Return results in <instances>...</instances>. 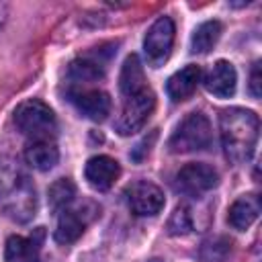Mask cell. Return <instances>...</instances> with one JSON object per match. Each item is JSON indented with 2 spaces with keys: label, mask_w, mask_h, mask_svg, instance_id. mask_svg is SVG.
<instances>
[{
  "label": "cell",
  "mask_w": 262,
  "mask_h": 262,
  "mask_svg": "<svg viewBox=\"0 0 262 262\" xmlns=\"http://www.w3.org/2000/svg\"><path fill=\"white\" fill-rule=\"evenodd\" d=\"M43 227L37 229V235H10L4 246V262H39Z\"/></svg>",
  "instance_id": "7c38bea8"
},
{
  "label": "cell",
  "mask_w": 262,
  "mask_h": 262,
  "mask_svg": "<svg viewBox=\"0 0 262 262\" xmlns=\"http://www.w3.org/2000/svg\"><path fill=\"white\" fill-rule=\"evenodd\" d=\"M86 227V217L80 213V209H63L57 219L55 227V242L57 244H74Z\"/></svg>",
  "instance_id": "e0dca14e"
},
{
  "label": "cell",
  "mask_w": 262,
  "mask_h": 262,
  "mask_svg": "<svg viewBox=\"0 0 262 262\" xmlns=\"http://www.w3.org/2000/svg\"><path fill=\"white\" fill-rule=\"evenodd\" d=\"M250 92L254 98L260 96V63H254L252 76H250Z\"/></svg>",
  "instance_id": "cb8c5ba5"
},
{
  "label": "cell",
  "mask_w": 262,
  "mask_h": 262,
  "mask_svg": "<svg viewBox=\"0 0 262 262\" xmlns=\"http://www.w3.org/2000/svg\"><path fill=\"white\" fill-rule=\"evenodd\" d=\"M235 86H237V74L233 63L219 59L211 66V70L205 76V88L209 94L217 96V98H229L235 94Z\"/></svg>",
  "instance_id": "30bf717a"
},
{
  "label": "cell",
  "mask_w": 262,
  "mask_h": 262,
  "mask_svg": "<svg viewBox=\"0 0 262 262\" xmlns=\"http://www.w3.org/2000/svg\"><path fill=\"white\" fill-rule=\"evenodd\" d=\"M221 31H223V27L219 20H207V23L199 25L190 37V51L192 53H209L217 45Z\"/></svg>",
  "instance_id": "d6986e66"
},
{
  "label": "cell",
  "mask_w": 262,
  "mask_h": 262,
  "mask_svg": "<svg viewBox=\"0 0 262 262\" xmlns=\"http://www.w3.org/2000/svg\"><path fill=\"white\" fill-rule=\"evenodd\" d=\"M217 182H219L217 170L203 162H190L182 166L176 174V186L190 196H201L203 192L213 190Z\"/></svg>",
  "instance_id": "8992f818"
},
{
  "label": "cell",
  "mask_w": 262,
  "mask_h": 262,
  "mask_svg": "<svg viewBox=\"0 0 262 262\" xmlns=\"http://www.w3.org/2000/svg\"><path fill=\"white\" fill-rule=\"evenodd\" d=\"M25 160L31 168L39 172H47L57 164L59 151L51 139H35L29 141V145L25 147Z\"/></svg>",
  "instance_id": "2e32d148"
},
{
  "label": "cell",
  "mask_w": 262,
  "mask_h": 262,
  "mask_svg": "<svg viewBox=\"0 0 262 262\" xmlns=\"http://www.w3.org/2000/svg\"><path fill=\"white\" fill-rule=\"evenodd\" d=\"M211 143H213V131L207 115H203L201 111H192L180 121V125L176 127V131L168 141V147L172 154H192V151L209 149Z\"/></svg>",
  "instance_id": "7a4b0ae2"
},
{
  "label": "cell",
  "mask_w": 262,
  "mask_h": 262,
  "mask_svg": "<svg viewBox=\"0 0 262 262\" xmlns=\"http://www.w3.org/2000/svg\"><path fill=\"white\" fill-rule=\"evenodd\" d=\"M119 174H121L119 162L113 160L111 156H94L86 162L84 168V176L88 184L96 190H108L119 178Z\"/></svg>",
  "instance_id": "8fae6325"
},
{
  "label": "cell",
  "mask_w": 262,
  "mask_h": 262,
  "mask_svg": "<svg viewBox=\"0 0 262 262\" xmlns=\"http://www.w3.org/2000/svg\"><path fill=\"white\" fill-rule=\"evenodd\" d=\"M174 20L170 16H160L151 23L143 37V53L151 68H160L168 61L174 45Z\"/></svg>",
  "instance_id": "5b68a950"
},
{
  "label": "cell",
  "mask_w": 262,
  "mask_h": 262,
  "mask_svg": "<svg viewBox=\"0 0 262 262\" xmlns=\"http://www.w3.org/2000/svg\"><path fill=\"white\" fill-rule=\"evenodd\" d=\"M113 55V49L104 53V47H96L94 51H88L84 55H80L78 59H74L70 63V78L76 82H94L100 80L104 76L106 63Z\"/></svg>",
  "instance_id": "ba28073f"
},
{
  "label": "cell",
  "mask_w": 262,
  "mask_h": 262,
  "mask_svg": "<svg viewBox=\"0 0 262 262\" xmlns=\"http://www.w3.org/2000/svg\"><path fill=\"white\" fill-rule=\"evenodd\" d=\"M127 203L129 209L139 217L158 215L164 209V192L149 180H137L127 188Z\"/></svg>",
  "instance_id": "52a82bcc"
},
{
  "label": "cell",
  "mask_w": 262,
  "mask_h": 262,
  "mask_svg": "<svg viewBox=\"0 0 262 262\" xmlns=\"http://www.w3.org/2000/svg\"><path fill=\"white\" fill-rule=\"evenodd\" d=\"M29 178L23 174L18 164L10 158H0V199H8Z\"/></svg>",
  "instance_id": "ffe728a7"
},
{
  "label": "cell",
  "mask_w": 262,
  "mask_h": 262,
  "mask_svg": "<svg viewBox=\"0 0 262 262\" xmlns=\"http://www.w3.org/2000/svg\"><path fill=\"white\" fill-rule=\"evenodd\" d=\"M168 231L172 235H186L192 231V219L186 207H176L172 217L168 219Z\"/></svg>",
  "instance_id": "603a6c76"
},
{
  "label": "cell",
  "mask_w": 262,
  "mask_h": 262,
  "mask_svg": "<svg viewBox=\"0 0 262 262\" xmlns=\"http://www.w3.org/2000/svg\"><path fill=\"white\" fill-rule=\"evenodd\" d=\"M147 88V82H145V74H143V66L139 61V57L135 53H131L123 68H121V76H119V90L125 96H131L139 90Z\"/></svg>",
  "instance_id": "ac0fdd59"
},
{
  "label": "cell",
  "mask_w": 262,
  "mask_h": 262,
  "mask_svg": "<svg viewBox=\"0 0 262 262\" xmlns=\"http://www.w3.org/2000/svg\"><path fill=\"white\" fill-rule=\"evenodd\" d=\"M199 82H201V68L194 63H188L168 78L166 92L174 102H180V100H186L196 90Z\"/></svg>",
  "instance_id": "5bb4252c"
},
{
  "label": "cell",
  "mask_w": 262,
  "mask_h": 262,
  "mask_svg": "<svg viewBox=\"0 0 262 262\" xmlns=\"http://www.w3.org/2000/svg\"><path fill=\"white\" fill-rule=\"evenodd\" d=\"M76 196V186L70 178H59L55 180L49 190H47V201H49V207L55 211V213H61L63 209H68V205L74 201Z\"/></svg>",
  "instance_id": "44dd1931"
},
{
  "label": "cell",
  "mask_w": 262,
  "mask_h": 262,
  "mask_svg": "<svg viewBox=\"0 0 262 262\" xmlns=\"http://www.w3.org/2000/svg\"><path fill=\"white\" fill-rule=\"evenodd\" d=\"M260 123L258 117L248 108H225L219 115V133L225 158L231 164H244L252 158L258 141Z\"/></svg>",
  "instance_id": "6da1fadb"
},
{
  "label": "cell",
  "mask_w": 262,
  "mask_h": 262,
  "mask_svg": "<svg viewBox=\"0 0 262 262\" xmlns=\"http://www.w3.org/2000/svg\"><path fill=\"white\" fill-rule=\"evenodd\" d=\"M14 125L31 141L51 139L53 133H55V115L43 100L31 98V100H25L16 106Z\"/></svg>",
  "instance_id": "3957f363"
},
{
  "label": "cell",
  "mask_w": 262,
  "mask_h": 262,
  "mask_svg": "<svg viewBox=\"0 0 262 262\" xmlns=\"http://www.w3.org/2000/svg\"><path fill=\"white\" fill-rule=\"evenodd\" d=\"M72 104L90 121H104L111 115V96L102 90L88 88V90H74L70 92Z\"/></svg>",
  "instance_id": "9c48e42d"
},
{
  "label": "cell",
  "mask_w": 262,
  "mask_h": 262,
  "mask_svg": "<svg viewBox=\"0 0 262 262\" xmlns=\"http://www.w3.org/2000/svg\"><path fill=\"white\" fill-rule=\"evenodd\" d=\"M260 215V199L258 194H244L239 199L233 201V205L229 207V215L227 221L233 229L237 231H246Z\"/></svg>",
  "instance_id": "9a60e30c"
},
{
  "label": "cell",
  "mask_w": 262,
  "mask_h": 262,
  "mask_svg": "<svg viewBox=\"0 0 262 262\" xmlns=\"http://www.w3.org/2000/svg\"><path fill=\"white\" fill-rule=\"evenodd\" d=\"M156 106V94L151 92V88H143L131 96H125L123 100V108L121 115L117 119V131L119 135H133L137 133L149 119V115L154 113Z\"/></svg>",
  "instance_id": "277c9868"
},
{
  "label": "cell",
  "mask_w": 262,
  "mask_h": 262,
  "mask_svg": "<svg viewBox=\"0 0 262 262\" xmlns=\"http://www.w3.org/2000/svg\"><path fill=\"white\" fill-rule=\"evenodd\" d=\"M231 252V242L227 237H213V239H207L203 246H201V260L203 262H225L227 256Z\"/></svg>",
  "instance_id": "7402d4cb"
},
{
  "label": "cell",
  "mask_w": 262,
  "mask_h": 262,
  "mask_svg": "<svg viewBox=\"0 0 262 262\" xmlns=\"http://www.w3.org/2000/svg\"><path fill=\"white\" fill-rule=\"evenodd\" d=\"M6 12H8L6 4H0V27H2V25H4V20H6Z\"/></svg>",
  "instance_id": "d4e9b609"
},
{
  "label": "cell",
  "mask_w": 262,
  "mask_h": 262,
  "mask_svg": "<svg viewBox=\"0 0 262 262\" xmlns=\"http://www.w3.org/2000/svg\"><path fill=\"white\" fill-rule=\"evenodd\" d=\"M37 209V199H35V188L31 186V182H23L8 199H4V211L10 219L25 223L35 215Z\"/></svg>",
  "instance_id": "4fadbf2b"
}]
</instances>
